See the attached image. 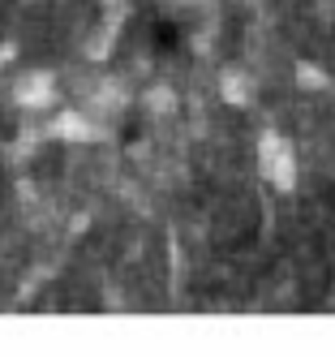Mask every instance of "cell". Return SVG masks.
I'll return each mask as SVG.
<instances>
[{
  "label": "cell",
  "instance_id": "cell-2",
  "mask_svg": "<svg viewBox=\"0 0 335 357\" xmlns=\"http://www.w3.org/2000/svg\"><path fill=\"white\" fill-rule=\"evenodd\" d=\"M56 130H61L65 138H91V130H86V121H82V116H61V121H56Z\"/></svg>",
  "mask_w": 335,
  "mask_h": 357
},
{
  "label": "cell",
  "instance_id": "cell-1",
  "mask_svg": "<svg viewBox=\"0 0 335 357\" xmlns=\"http://www.w3.org/2000/svg\"><path fill=\"white\" fill-rule=\"evenodd\" d=\"M52 91H56L52 73H47V69H31V73H22V78H17L13 99H17L22 108H47V104H52Z\"/></svg>",
  "mask_w": 335,
  "mask_h": 357
}]
</instances>
